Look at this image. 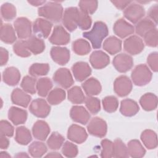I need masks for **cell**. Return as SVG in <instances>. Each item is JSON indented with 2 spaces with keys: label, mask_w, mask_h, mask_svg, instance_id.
Wrapping results in <instances>:
<instances>
[{
  "label": "cell",
  "mask_w": 158,
  "mask_h": 158,
  "mask_svg": "<svg viewBox=\"0 0 158 158\" xmlns=\"http://www.w3.org/2000/svg\"><path fill=\"white\" fill-rule=\"evenodd\" d=\"M9 146V141L8 138H6L5 136L1 135V139H0V147L1 149H6Z\"/></svg>",
  "instance_id": "cell-58"
},
{
  "label": "cell",
  "mask_w": 158,
  "mask_h": 158,
  "mask_svg": "<svg viewBox=\"0 0 158 158\" xmlns=\"http://www.w3.org/2000/svg\"><path fill=\"white\" fill-rule=\"evenodd\" d=\"M82 88L88 96L99 94L101 91L100 82L95 78H89L82 83Z\"/></svg>",
  "instance_id": "cell-27"
},
{
  "label": "cell",
  "mask_w": 158,
  "mask_h": 158,
  "mask_svg": "<svg viewBox=\"0 0 158 158\" xmlns=\"http://www.w3.org/2000/svg\"><path fill=\"white\" fill-rule=\"evenodd\" d=\"M102 47L108 53L114 55L121 51L122 41L116 36H111L105 40Z\"/></svg>",
  "instance_id": "cell-28"
},
{
  "label": "cell",
  "mask_w": 158,
  "mask_h": 158,
  "mask_svg": "<svg viewBox=\"0 0 158 158\" xmlns=\"http://www.w3.org/2000/svg\"><path fill=\"white\" fill-rule=\"evenodd\" d=\"M13 51L20 57H27L31 56V52L27 48L25 40L17 41L13 45Z\"/></svg>",
  "instance_id": "cell-46"
},
{
  "label": "cell",
  "mask_w": 158,
  "mask_h": 158,
  "mask_svg": "<svg viewBox=\"0 0 158 158\" xmlns=\"http://www.w3.org/2000/svg\"><path fill=\"white\" fill-rule=\"evenodd\" d=\"M14 129L13 126L7 120H2L0 122L1 135L11 137L14 135Z\"/></svg>",
  "instance_id": "cell-53"
},
{
  "label": "cell",
  "mask_w": 158,
  "mask_h": 158,
  "mask_svg": "<svg viewBox=\"0 0 158 158\" xmlns=\"http://www.w3.org/2000/svg\"><path fill=\"white\" fill-rule=\"evenodd\" d=\"M15 139L20 144H28L32 139L30 130L23 126L17 127L15 130Z\"/></svg>",
  "instance_id": "cell-34"
},
{
  "label": "cell",
  "mask_w": 158,
  "mask_h": 158,
  "mask_svg": "<svg viewBox=\"0 0 158 158\" xmlns=\"http://www.w3.org/2000/svg\"><path fill=\"white\" fill-rule=\"evenodd\" d=\"M64 138L57 132H53L47 140L48 146L52 150H58L62 146Z\"/></svg>",
  "instance_id": "cell-44"
},
{
  "label": "cell",
  "mask_w": 158,
  "mask_h": 158,
  "mask_svg": "<svg viewBox=\"0 0 158 158\" xmlns=\"http://www.w3.org/2000/svg\"><path fill=\"white\" fill-rule=\"evenodd\" d=\"M25 41L28 49L33 54H40L45 49V44L43 40L36 35H31Z\"/></svg>",
  "instance_id": "cell-22"
},
{
  "label": "cell",
  "mask_w": 158,
  "mask_h": 158,
  "mask_svg": "<svg viewBox=\"0 0 158 158\" xmlns=\"http://www.w3.org/2000/svg\"><path fill=\"white\" fill-rule=\"evenodd\" d=\"M101 144L102 148L101 157L104 158L112 157L113 151V143L107 139H104L101 141Z\"/></svg>",
  "instance_id": "cell-52"
},
{
  "label": "cell",
  "mask_w": 158,
  "mask_h": 158,
  "mask_svg": "<svg viewBox=\"0 0 158 158\" xmlns=\"http://www.w3.org/2000/svg\"><path fill=\"white\" fill-rule=\"evenodd\" d=\"M38 15L54 22H59L63 15V7L57 2H48L38 10Z\"/></svg>",
  "instance_id": "cell-2"
},
{
  "label": "cell",
  "mask_w": 158,
  "mask_h": 158,
  "mask_svg": "<svg viewBox=\"0 0 158 158\" xmlns=\"http://www.w3.org/2000/svg\"><path fill=\"white\" fill-rule=\"evenodd\" d=\"M72 49L73 52L80 56L88 54L91 51L89 43L85 40L78 39L73 42Z\"/></svg>",
  "instance_id": "cell-37"
},
{
  "label": "cell",
  "mask_w": 158,
  "mask_h": 158,
  "mask_svg": "<svg viewBox=\"0 0 158 158\" xmlns=\"http://www.w3.org/2000/svg\"><path fill=\"white\" fill-rule=\"evenodd\" d=\"M70 39V36L65 28L61 25H56L53 29L49 41L53 44L60 46L68 44Z\"/></svg>",
  "instance_id": "cell-13"
},
{
  "label": "cell",
  "mask_w": 158,
  "mask_h": 158,
  "mask_svg": "<svg viewBox=\"0 0 158 158\" xmlns=\"http://www.w3.org/2000/svg\"><path fill=\"white\" fill-rule=\"evenodd\" d=\"M152 76V72L149 67L145 64L136 65L131 74V80L133 83L139 86H144L149 83L151 80Z\"/></svg>",
  "instance_id": "cell-3"
},
{
  "label": "cell",
  "mask_w": 158,
  "mask_h": 158,
  "mask_svg": "<svg viewBox=\"0 0 158 158\" xmlns=\"http://www.w3.org/2000/svg\"><path fill=\"white\" fill-rule=\"evenodd\" d=\"M158 53L157 52H153L149 54L147 58V63L151 69L155 72H157L158 70Z\"/></svg>",
  "instance_id": "cell-54"
},
{
  "label": "cell",
  "mask_w": 158,
  "mask_h": 158,
  "mask_svg": "<svg viewBox=\"0 0 158 158\" xmlns=\"http://www.w3.org/2000/svg\"><path fill=\"white\" fill-rule=\"evenodd\" d=\"M87 130L90 135L102 138L107 133V123L101 118L96 117L90 120L87 125Z\"/></svg>",
  "instance_id": "cell-5"
},
{
  "label": "cell",
  "mask_w": 158,
  "mask_h": 158,
  "mask_svg": "<svg viewBox=\"0 0 158 158\" xmlns=\"http://www.w3.org/2000/svg\"><path fill=\"white\" fill-rule=\"evenodd\" d=\"M144 48L142 39L136 35H132L123 42L124 50L130 54L136 55L141 52Z\"/></svg>",
  "instance_id": "cell-8"
},
{
  "label": "cell",
  "mask_w": 158,
  "mask_h": 158,
  "mask_svg": "<svg viewBox=\"0 0 158 158\" xmlns=\"http://www.w3.org/2000/svg\"><path fill=\"white\" fill-rule=\"evenodd\" d=\"M156 25L149 19L144 18L140 20L135 27V31L137 35L143 37L144 35L152 29L155 28Z\"/></svg>",
  "instance_id": "cell-33"
},
{
  "label": "cell",
  "mask_w": 158,
  "mask_h": 158,
  "mask_svg": "<svg viewBox=\"0 0 158 158\" xmlns=\"http://www.w3.org/2000/svg\"><path fill=\"white\" fill-rule=\"evenodd\" d=\"M50 133V128L48 124L44 120H37L32 127V133L35 138L44 141Z\"/></svg>",
  "instance_id": "cell-21"
},
{
  "label": "cell",
  "mask_w": 158,
  "mask_h": 158,
  "mask_svg": "<svg viewBox=\"0 0 158 158\" xmlns=\"http://www.w3.org/2000/svg\"><path fill=\"white\" fill-rule=\"evenodd\" d=\"M52 23L46 19L42 18L36 19L33 25L34 33L39 38H46L49 35Z\"/></svg>",
  "instance_id": "cell-14"
},
{
  "label": "cell",
  "mask_w": 158,
  "mask_h": 158,
  "mask_svg": "<svg viewBox=\"0 0 158 158\" xmlns=\"http://www.w3.org/2000/svg\"><path fill=\"white\" fill-rule=\"evenodd\" d=\"M28 2L33 6H39L46 2L45 1H28Z\"/></svg>",
  "instance_id": "cell-59"
},
{
  "label": "cell",
  "mask_w": 158,
  "mask_h": 158,
  "mask_svg": "<svg viewBox=\"0 0 158 158\" xmlns=\"http://www.w3.org/2000/svg\"><path fill=\"white\" fill-rule=\"evenodd\" d=\"M70 115L74 122L82 125H86L91 117L88 110L81 106H73L70 110Z\"/></svg>",
  "instance_id": "cell-20"
},
{
  "label": "cell",
  "mask_w": 158,
  "mask_h": 158,
  "mask_svg": "<svg viewBox=\"0 0 158 158\" xmlns=\"http://www.w3.org/2000/svg\"><path fill=\"white\" fill-rule=\"evenodd\" d=\"M50 54L52 60L60 65L66 64L70 60V51L65 47L54 46L51 48Z\"/></svg>",
  "instance_id": "cell-16"
},
{
  "label": "cell",
  "mask_w": 158,
  "mask_h": 158,
  "mask_svg": "<svg viewBox=\"0 0 158 158\" xmlns=\"http://www.w3.org/2000/svg\"><path fill=\"white\" fill-rule=\"evenodd\" d=\"M113 30L114 33L121 38H126L135 31L134 27L123 19H119L115 22Z\"/></svg>",
  "instance_id": "cell-17"
},
{
  "label": "cell",
  "mask_w": 158,
  "mask_h": 158,
  "mask_svg": "<svg viewBox=\"0 0 158 158\" xmlns=\"http://www.w3.org/2000/svg\"><path fill=\"white\" fill-rule=\"evenodd\" d=\"M112 157L117 158L129 157L127 147L119 138L116 139L113 143Z\"/></svg>",
  "instance_id": "cell-38"
},
{
  "label": "cell",
  "mask_w": 158,
  "mask_h": 158,
  "mask_svg": "<svg viewBox=\"0 0 158 158\" xmlns=\"http://www.w3.org/2000/svg\"><path fill=\"white\" fill-rule=\"evenodd\" d=\"M91 18L88 14H86L79 10L77 19V25L83 30H88L91 25Z\"/></svg>",
  "instance_id": "cell-49"
},
{
  "label": "cell",
  "mask_w": 158,
  "mask_h": 158,
  "mask_svg": "<svg viewBox=\"0 0 158 158\" xmlns=\"http://www.w3.org/2000/svg\"><path fill=\"white\" fill-rule=\"evenodd\" d=\"M15 157H28V155H27L25 152H20V153H18V154H17L15 156Z\"/></svg>",
  "instance_id": "cell-62"
},
{
  "label": "cell",
  "mask_w": 158,
  "mask_h": 158,
  "mask_svg": "<svg viewBox=\"0 0 158 158\" xmlns=\"http://www.w3.org/2000/svg\"><path fill=\"white\" fill-rule=\"evenodd\" d=\"M53 80L65 89L70 88L74 83L72 74L67 68H60L56 70L53 75Z\"/></svg>",
  "instance_id": "cell-11"
},
{
  "label": "cell",
  "mask_w": 158,
  "mask_h": 158,
  "mask_svg": "<svg viewBox=\"0 0 158 158\" xmlns=\"http://www.w3.org/2000/svg\"><path fill=\"white\" fill-rule=\"evenodd\" d=\"M144 7L139 4L131 2L124 10L125 17L133 23H138L144 16Z\"/></svg>",
  "instance_id": "cell-4"
},
{
  "label": "cell",
  "mask_w": 158,
  "mask_h": 158,
  "mask_svg": "<svg viewBox=\"0 0 158 158\" xmlns=\"http://www.w3.org/2000/svg\"><path fill=\"white\" fill-rule=\"evenodd\" d=\"M109 31L106 24L98 21L94 23L92 29L83 33V36L90 41L94 49H99L103 40L108 35Z\"/></svg>",
  "instance_id": "cell-1"
},
{
  "label": "cell",
  "mask_w": 158,
  "mask_h": 158,
  "mask_svg": "<svg viewBox=\"0 0 158 158\" xmlns=\"http://www.w3.org/2000/svg\"><path fill=\"white\" fill-rule=\"evenodd\" d=\"M141 139L143 144L149 149H155L157 146V137L155 131L145 130L141 135Z\"/></svg>",
  "instance_id": "cell-31"
},
{
  "label": "cell",
  "mask_w": 158,
  "mask_h": 158,
  "mask_svg": "<svg viewBox=\"0 0 158 158\" xmlns=\"http://www.w3.org/2000/svg\"><path fill=\"white\" fill-rule=\"evenodd\" d=\"M139 110L137 102L131 99H125L121 101L120 111V113L126 117L135 115Z\"/></svg>",
  "instance_id": "cell-26"
},
{
  "label": "cell",
  "mask_w": 158,
  "mask_h": 158,
  "mask_svg": "<svg viewBox=\"0 0 158 158\" xmlns=\"http://www.w3.org/2000/svg\"><path fill=\"white\" fill-rule=\"evenodd\" d=\"M73 76L77 81H82L86 80L91 73L89 64L85 62H78L72 67Z\"/></svg>",
  "instance_id": "cell-18"
},
{
  "label": "cell",
  "mask_w": 158,
  "mask_h": 158,
  "mask_svg": "<svg viewBox=\"0 0 158 158\" xmlns=\"http://www.w3.org/2000/svg\"><path fill=\"white\" fill-rule=\"evenodd\" d=\"M11 100L14 104L17 106L27 107L31 101V96L23 89L17 88L12 92Z\"/></svg>",
  "instance_id": "cell-24"
},
{
  "label": "cell",
  "mask_w": 158,
  "mask_h": 158,
  "mask_svg": "<svg viewBox=\"0 0 158 158\" xmlns=\"http://www.w3.org/2000/svg\"><path fill=\"white\" fill-rule=\"evenodd\" d=\"M113 65L120 73H125L130 70L133 65L132 57L128 54L120 53L115 56L113 59Z\"/></svg>",
  "instance_id": "cell-12"
},
{
  "label": "cell",
  "mask_w": 158,
  "mask_h": 158,
  "mask_svg": "<svg viewBox=\"0 0 158 158\" xmlns=\"http://www.w3.org/2000/svg\"><path fill=\"white\" fill-rule=\"evenodd\" d=\"M87 137L88 135L85 129L81 126L73 124L68 129L67 138L74 143L81 144L86 141Z\"/></svg>",
  "instance_id": "cell-15"
},
{
  "label": "cell",
  "mask_w": 158,
  "mask_h": 158,
  "mask_svg": "<svg viewBox=\"0 0 158 158\" xmlns=\"http://www.w3.org/2000/svg\"><path fill=\"white\" fill-rule=\"evenodd\" d=\"M20 79V73L19 70L14 67H9L3 72V81L9 86H15L17 85Z\"/></svg>",
  "instance_id": "cell-25"
},
{
  "label": "cell",
  "mask_w": 158,
  "mask_h": 158,
  "mask_svg": "<svg viewBox=\"0 0 158 158\" xmlns=\"http://www.w3.org/2000/svg\"><path fill=\"white\" fill-rule=\"evenodd\" d=\"M46 157H62V156L59 154V152H50L49 154H47L46 156Z\"/></svg>",
  "instance_id": "cell-60"
},
{
  "label": "cell",
  "mask_w": 158,
  "mask_h": 158,
  "mask_svg": "<svg viewBox=\"0 0 158 158\" xmlns=\"http://www.w3.org/2000/svg\"><path fill=\"white\" fill-rule=\"evenodd\" d=\"M79 10L75 7L67 8L62 15V23L69 31L76 30L77 25V19Z\"/></svg>",
  "instance_id": "cell-6"
},
{
  "label": "cell",
  "mask_w": 158,
  "mask_h": 158,
  "mask_svg": "<svg viewBox=\"0 0 158 158\" xmlns=\"http://www.w3.org/2000/svg\"><path fill=\"white\" fill-rule=\"evenodd\" d=\"M1 14L4 20L9 21L15 17L16 9L12 4L6 2L1 7Z\"/></svg>",
  "instance_id": "cell-43"
},
{
  "label": "cell",
  "mask_w": 158,
  "mask_h": 158,
  "mask_svg": "<svg viewBox=\"0 0 158 158\" xmlns=\"http://www.w3.org/2000/svg\"><path fill=\"white\" fill-rule=\"evenodd\" d=\"M62 153L67 157H74L78 154V148L73 143L66 141L62 146Z\"/></svg>",
  "instance_id": "cell-50"
},
{
  "label": "cell",
  "mask_w": 158,
  "mask_h": 158,
  "mask_svg": "<svg viewBox=\"0 0 158 158\" xmlns=\"http://www.w3.org/2000/svg\"><path fill=\"white\" fill-rule=\"evenodd\" d=\"M148 16L149 19L151 20L156 25L157 24V14H158V6L157 4L152 6L148 11Z\"/></svg>",
  "instance_id": "cell-55"
},
{
  "label": "cell",
  "mask_w": 158,
  "mask_h": 158,
  "mask_svg": "<svg viewBox=\"0 0 158 158\" xmlns=\"http://www.w3.org/2000/svg\"><path fill=\"white\" fill-rule=\"evenodd\" d=\"M65 92L63 89L55 88L48 94L47 101L51 105H57L65 99Z\"/></svg>",
  "instance_id": "cell-36"
},
{
  "label": "cell",
  "mask_w": 158,
  "mask_h": 158,
  "mask_svg": "<svg viewBox=\"0 0 158 158\" xmlns=\"http://www.w3.org/2000/svg\"><path fill=\"white\" fill-rule=\"evenodd\" d=\"M9 119L15 125L24 123L27 118V112L22 109L12 106L8 111Z\"/></svg>",
  "instance_id": "cell-23"
},
{
  "label": "cell",
  "mask_w": 158,
  "mask_h": 158,
  "mask_svg": "<svg viewBox=\"0 0 158 158\" xmlns=\"http://www.w3.org/2000/svg\"><path fill=\"white\" fill-rule=\"evenodd\" d=\"M111 2L117 8L121 10L125 9L131 1H112Z\"/></svg>",
  "instance_id": "cell-57"
},
{
  "label": "cell",
  "mask_w": 158,
  "mask_h": 158,
  "mask_svg": "<svg viewBox=\"0 0 158 158\" xmlns=\"http://www.w3.org/2000/svg\"><path fill=\"white\" fill-rule=\"evenodd\" d=\"M0 63L1 65L2 66L5 65L9 59V52L8 51L3 48H1L0 49Z\"/></svg>",
  "instance_id": "cell-56"
},
{
  "label": "cell",
  "mask_w": 158,
  "mask_h": 158,
  "mask_svg": "<svg viewBox=\"0 0 158 158\" xmlns=\"http://www.w3.org/2000/svg\"><path fill=\"white\" fill-rule=\"evenodd\" d=\"M85 103L88 110L93 114H97L101 109L100 101L97 98L88 96L85 98Z\"/></svg>",
  "instance_id": "cell-48"
},
{
  "label": "cell",
  "mask_w": 158,
  "mask_h": 158,
  "mask_svg": "<svg viewBox=\"0 0 158 158\" xmlns=\"http://www.w3.org/2000/svg\"><path fill=\"white\" fill-rule=\"evenodd\" d=\"M102 106L104 109L109 113H112L116 111L118 106V101L116 97L114 96H108L102 100Z\"/></svg>",
  "instance_id": "cell-45"
},
{
  "label": "cell",
  "mask_w": 158,
  "mask_h": 158,
  "mask_svg": "<svg viewBox=\"0 0 158 158\" xmlns=\"http://www.w3.org/2000/svg\"><path fill=\"white\" fill-rule=\"evenodd\" d=\"M132 89V83L130 79L125 75L117 77L114 83V90L120 97L127 96Z\"/></svg>",
  "instance_id": "cell-10"
},
{
  "label": "cell",
  "mask_w": 158,
  "mask_h": 158,
  "mask_svg": "<svg viewBox=\"0 0 158 158\" xmlns=\"http://www.w3.org/2000/svg\"><path fill=\"white\" fill-rule=\"evenodd\" d=\"M14 26L19 38L28 39L31 35V23L27 18H17L14 23Z\"/></svg>",
  "instance_id": "cell-7"
},
{
  "label": "cell",
  "mask_w": 158,
  "mask_h": 158,
  "mask_svg": "<svg viewBox=\"0 0 158 158\" xmlns=\"http://www.w3.org/2000/svg\"><path fill=\"white\" fill-rule=\"evenodd\" d=\"M36 82L35 77L27 75L23 78L20 86L24 91L33 94L36 91Z\"/></svg>",
  "instance_id": "cell-41"
},
{
  "label": "cell",
  "mask_w": 158,
  "mask_h": 158,
  "mask_svg": "<svg viewBox=\"0 0 158 158\" xmlns=\"http://www.w3.org/2000/svg\"><path fill=\"white\" fill-rule=\"evenodd\" d=\"M139 104L144 110L146 111L153 110L157 107V98L153 93H147L141 97Z\"/></svg>",
  "instance_id": "cell-29"
},
{
  "label": "cell",
  "mask_w": 158,
  "mask_h": 158,
  "mask_svg": "<svg viewBox=\"0 0 158 158\" xmlns=\"http://www.w3.org/2000/svg\"><path fill=\"white\" fill-rule=\"evenodd\" d=\"M28 152L33 157H41L47 152V147L43 142L34 141L30 145Z\"/></svg>",
  "instance_id": "cell-40"
},
{
  "label": "cell",
  "mask_w": 158,
  "mask_h": 158,
  "mask_svg": "<svg viewBox=\"0 0 158 158\" xmlns=\"http://www.w3.org/2000/svg\"><path fill=\"white\" fill-rule=\"evenodd\" d=\"M0 157L1 158H9L10 157V156L7 152H4V151H2V152H1L0 153Z\"/></svg>",
  "instance_id": "cell-61"
},
{
  "label": "cell",
  "mask_w": 158,
  "mask_h": 158,
  "mask_svg": "<svg viewBox=\"0 0 158 158\" xmlns=\"http://www.w3.org/2000/svg\"><path fill=\"white\" fill-rule=\"evenodd\" d=\"M89 62L92 67L96 69H101L106 67L110 62L109 56L102 51H95L89 57Z\"/></svg>",
  "instance_id": "cell-19"
},
{
  "label": "cell",
  "mask_w": 158,
  "mask_h": 158,
  "mask_svg": "<svg viewBox=\"0 0 158 158\" xmlns=\"http://www.w3.org/2000/svg\"><path fill=\"white\" fill-rule=\"evenodd\" d=\"M52 87L51 80L47 77L41 78L36 82V90L38 94L41 97H45Z\"/></svg>",
  "instance_id": "cell-39"
},
{
  "label": "cell",
  "mask_w": 158,
  "mask_h": 158,
  "mask_svg": "<svg viewBox=\"0 0 158 158\" xmlns=\"http://www.w3.org/2000/svg\"><path fill=\"white\" fill-rule=\"evenodd\" d=\"M69 101L73 104H81L85 102V96L80 86H75L67 91Z\"/></svg>",
  "instance_id": "cell-35"
},
{
  "label": "cell",
  "mask_w": 158,
  "mask_h": 158,
  "mask_svg": "<svg viewBox=\"0 0 158 158\" xmlns=\"http://www.w3.org/2000/svg\"><path fill=\"white\" fill-rule=\"evenodd\" d=\"M29 110L35 116L39 118H45L49 114L51 107L44 99L38 98L31 102Z\"/></svg>",
  "instance_id": "cell-9"
},
{
  "label": "cell",
  "mask_w": 158,
  "mask_h": 158,
  "mask_svg": "<svg viewBox=\"0 0 158 158\" xmlns=\"http://www.w3.org/2000/svg\"><path fill=\"white\" fill-rule=\"evenodd\" d=\"M49 71V65L48 64L35 63L30 67L28 72L31 76L36 77L46 75L48 74Z\"/></svg>",
  "instance_id": "cell-42"
},
{
  "label": "cell",
  "mask_w": 158,
  "mask_h": 158,
  "mask_svg": "<svg viewBox=\"0 0 158 158\" xmlns=\"http://www.w3.org/2000/svg\"><path fill=\"white\" fill-rule=\"evenodd\" d=\"M144 38L145 44L150 47H157V30L156 28L152 29L146 33Z\"/></svg>",
  "instance_id": "cell-51"
},
{
  "label": "cell",
  "mask_w": 158,
  "mask_h": 158,
  "mask_svg": "<svg viewBox=\"0 0 158 158\" xmlns=\"http://www.w3.org/2000/svg\"><path fill=\"white\" fill-rule=\"evenodd\" d=\"M129 156L133 158H140L144 156L146 150L141 143L137 139L130 140L127 144Z\"/></svg>",
  "instance_id": "cell-30"
},
{
  "label": "cell",
  "mask_w": 158,
  "mask_h": 158,
  "mask_svg": "<svg viewBox=\"0 0 158 158\" xmlns=\"http://www.w3.org/2000/svg\"><path fill=\"white\" fill-rule=\"evenodd\" d=\"M98 2L97 1H80L78 3L80 11L86 14H93L98 8Z\"/></svg>",
  "instance_id": "cell-47"
},
{
  "label": "cell",
  "mask_w": 158,
  "mask_h": 158,
  "mask_svg": "<svg viewBox=\"0 0 158 158\" xmlns=\"http://www.w3.org/2000/svg\"><path fill=\"white\" fill-rule=\"evenodd\" d=\"M15 32L11 25L2 24L1 26V40L7 44L14 43L16 41Z\"/></svg>",
  "instance_id": "cell-32"
}]
</instances>
